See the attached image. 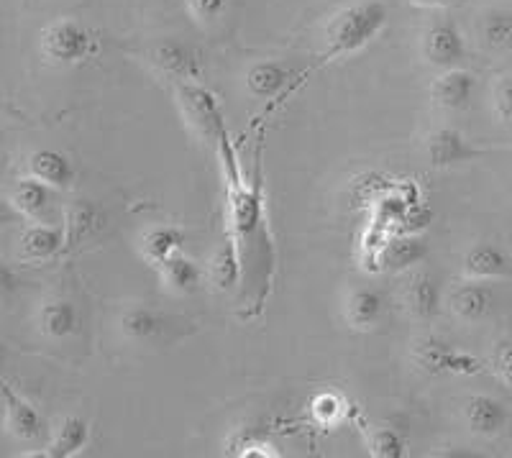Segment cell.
I'll return each mask as SVG.
<instances>
[{"mask_svg": "<svg viewBox=\"0 0 512 458\" xmlns=\"http://www.w3.org/2000/svg\"><path fill=\"white\" fill-rule=\"evenodd\" d=\"M492 105H495V116L512 126V77H500L492 93Z\"/></svg>", "mask_w": 512, "mask_h": 458, "instance_id": "28", "label": "cell"}, {"mask_svg": "<svg viewBox=\"0 0 512 458\" xmlns=\"http://www.w3.org/2000/svg\"><path fill=\"white\" fill-rule=\"evenodd\" d=\"M3 405H6V423L18 441H39L44 433V418L34 405L24 397H18L8 384H3Z\"/></svg>", "mask_w": 512, "mask_h": 458, "instance_id": "12", "label": "cell"}, {"mask_svg": "<svg viewBox=\"0 0 512 458\" xmlns=\"http://www.w3.org/2000/svg\"><path fill=\"white\" fill-rule=\"evenodd\" d=\"M495 369L502 382L512 389V338H505V341L497 343Z\"/></svg>", "mask_w": 512, "mask_h": 458, "instance_id": "29", "label": "cell"}, {"mask_svg": "<svg viewBox=\"0 0 512 458\" xmlns=\"http://www.w3.org/2000/svg\"><path fill=\"white\" fill-rule=\"evenodd\" d=\"M95 223H98V210L93 203L80 200L77 205H72L70 213H67V226H64V246L80 244L82 238L93 231Z\"/></svg>", "mask_w": 512, "mask_h": 458, "instance_id": "25", "label": "cell"}, {"mask_svg": "<svg viewBox=\"0 0 512 458\" xmlns=\"http://www.w3.org/2000/svg\"><path fill=\"white\" fill-rule=\"evenodd\" d=\"M64 249V228L29 226L21 236V256L29 261H47Z\"/></svg>", "mask_w": 512, "mask_h": 458, "instance_id": "21", "label": "cell"}, {"mask_svg": "<svg viewBox=\"0 0 512 458\" xmlns=\"http://www.w3.org/2000/svg\"><path fill=\"white\" fill-rule=\"evenodd\" d=\"M415 6H423V8H451L461 0H413Z\"/></svg>", "mask_w": 512, "mask_h": 458, "instance_id": "33", "label": "cell"}, {"mask_svg": "<svg viewBox=\"0 0 512 458\" xmlns=\"http://www.w3.org/2000/svg\"><path fill=\"white\" fill-rule=\"evenodd\" d=\"M6 418V405H0V420Z\"/></svg>", "mask_w": 512, "mask_h": 458, "instance_id": "36", "label": "cell"}, {"mask_svg": "<svg viewBox=\"0 0 512 458\" xmlns=\"http://www.w3.org/2000/svg\"><path fill=\"white\" fill-rule=\"evenodd\" d=\"M405 305H408L410 315L420 323L436 318L441 313V290L433 274L418 272L405 287Z\"/></svg>", "mask_w": 512, "mask_h": 458, "instance_id": "15", "label": "cell"}, {"mask_svg": "<svg viewBox=\"0 0 512 458\" xmlns=\"http://www.w3.org/2000/svg\"><path fill=\"white\" fill-rule=\"evenodd\" d=\"M141 256L154 267H162L169 256L180 254L185 246V233L175 226H154L141 236Z\"/></svg>", "mask_w": 512, "mask_h": 458, "instance_id": "18", "label": "cell"}, {"mask_svg": "<svg viewBox=\"0 0 512 458\" xmlns=\"http://www.w3.org/2000/svg\"><path fill=\"white\" fill-rule=\"evenodd\" d=\"M16 287H18V279L16 274H13V269L0 261V302L8 300V297L16 292Z\"/></svg>", "mask_w": 512, "mask_h": 458, "instance_id": "30", "label": "cell"}, {"mask_svg": "<svg viewBox=\"0 0 512 458\" xmlns=\"http://www.w3.org/2000/svg\"><path fill=\"white\" fill-rule=\"evenodd\" d=\"M487 151L466 139L459 128L441 126L425 139V159L436 169H454L461 164L477 162Z\"/></svg>", "mask_w": 512, "mask_h": 458, "instance_id": "4", "label": "cell"}, {"mask_svg": "<svg viewBox=\"0 0 512 458\" xmlns=\"http://www.w3.org/2000/svg\"><path fill=\"white\" fill-rule=\"evenodd\" d=\"M16 218H18V213L13 210L11 203H0V226H3V223L16 221Z\"/></svg>", "mask_w": 512, "mask_h": 458, "instance_id": "34", "label": "cell"}, {"mask_svg": "<svg viewBox=\"0 0 512 458\" xmlns=\"http://www.w3.org/2000/svg\"><path fill=\"white\" fill-rule=\"evenodd\" d=\"M477 93V80L469 70H441V75L433 80L431 98L443 111H464L469 108Z\"/></svg>", "mask_w": 512, "mask_h": 458, "instance_id": "8", "label": "cell"}, {"mask_svg": "<svg viewBox=\"0 0 512 458\" xmlns=\"http://www.w3.org/2000/svg\"><path fill=\"white\" fill-rule=\"evenodd\" d=\"M448 308L461 323H482L495 310V290L482 279H466L448 295Z\"/></svg>", "mask_w": 512, "mask_h": 458, "instance_id": "7", "label": "cell"}, {"mask_svg": "<svg viewBox=\"0 0 512 458\" xmlns=\"http://www.w3.org/2000/svg\"><path fill=\"white\" fill-rule=\"evenodd\" d=\"M39 49L44 59L59 67H72L90 59L98 49V39L77 18H57L39 34Z\"/></svg>", "mask_w": 512, "mask_h": 458, "instance_id": "2", "label": "cell"}, {"mask_svg": "<svg viewBox=\"0 0 512 458\" xmlns=\"http://www.w3.org/2000/svg\"><path fill=\"white\" fill-rule=\"evenodd\" d=\"M3 144H6V136H3V131H0V154H3Z\"/></svg>", "mask_w": 512, "mask_h": 458, "instance_id": "35", "label": "cell"}, {"mask_svg": "<svg viewBox=\"0 0 512 458\" xmlns=\"http://www.w3.org/2000/svg\"><path fill=\"white\" fill-rule=\"evenodd\" d=\"M226 8L228 0H187V11H190L192 18L203 26L218 21V18L226 13Z\"/></svg>", "mask_w": 512, "mask_h": 458, "instance_id": "27", "label": "cell"}, {"mask_svg": "<svg viewBox=\"0 0 512 458\" xmlns=\"http://www.w3.org/2000/svg\"><path fill=\"white\" fill-rule=\"evenodd\" d=\"M149 62H152L162 75L177 77V80L192 82L200 77L198 54L177 39L154 41L152 47H149Z\"/></svg>", "mask_w": 512, "mask_h": 458, "instance_id": "6", "label": "cell"}, {"mask_svg": "<svg viewBox=\"0 0 512 458\" xmlns=\"http://www.w3.org/2000/svg\"><path fill=\"white\" fill-rule=\"evenodd\" d=\"M29 172L31 177L41 180L44 185L54 187V190H67L75 182V167L57 149L34 151L29 157Z\"/></svg>", "mask_w": 512, "mask_h": 458, "instance_id": "14", "label": "cell"}, {"mask_svg": "<svg viewBox=\"0 0 512 458\" xmlns=\"http://www.w3.org/2000/svg\"><path fill=\"white\" fill-rule=\"evenodd\" d=\"M121 336L131 343H157L167 336L169 318L159 313L157 308H146V305H134L126 308L118 320Z\"/></svg>", "mask_w": 512, "mask_h": 458, "instance_id": "10", "label": "cell"}, {"mask_svg": "<svg viewBox=\"0 0 512 458\" xmlns=\"http://www.w3.org/2000/svg\"><path fill=\"white\" fill-rule=\"evenodd\" d=\"M482 41L489 49H505L512 44V13L495 8L482 16V26H479Z\"/></svg>", "mask_w": 512, "mask_h": 458, "instance_id": "24", "label": "cell"}, {"mask_svg": "<svg viewBox=\"0 0 512 458\" xmlns=\"http://www.w3.org/2000/svg\"><path fill=\"white\" fill-rule=\"evenodd\" d=\"M464 420H466V428L472 430L474 435L495 438V435H500L502 430H505L510 415H507V407L502 405L497 397L474 395L466 400Z\"/></svg>", "mask_w": 512, "mask_h": 458, "instance_id": "11", "label": "cell"}, {"mask_svg": "<svg viewBox=\"0 0 512 458\" xmlns=\"http://www.w3.org/2000/svg\"><path fill=\"white\" fill-rule=\"evenodd\" d=\"M49 185H44L36 177H29V180H18V185L11 190V198L8 203L13 205L21 218H31V221H39L41 215L47 213L49 208Z\"/></svg>", "mask_w": 512, "mask_h": 458, "instance_id": "22", "label": "cell"}, {"mask_svg": "<svg viewBox=\"0 0 512 458\" xmlns=\"http://www.w3.org/2000/svg\"><path fill=\"white\" fill-rule=\"evenodd\" d=\"M88 441H90L88 423H85L82 418H77V415H67V418L57 425V430H54L52 441H49L44 456L49 458L77 456L82 448L88 446Z\"/></svg>", "mask_w": 512, "mask_h": 458, "instance_id": "19", "label": "cell"}, {"mask_svg": "<svg viewBox=\"0 0 512 458\" xmlns=\"http://www.w3.org/2000/svg\"><path fill=\"white\" fill-rule=\"evenodd\" d=\"M213 277H216V282L221 287L231 285V251H221L218 264L213 267Z\"/></svg>", "mask_w": 512, "mask_h": 458, "instance_id": "31", "label": "cell"}, {"mask_svg": "<svg viewBox=\"0 0 512 458\" xmlns=\"http://www.w3.org/2000/svg\"><path fill=\"white\" fill-rule=\"evenodd\" d=\"M415 364L428 374H477L482 372L474 356L461 354L454 346L438 341V338H423L415 343Z\"/></svg>", "mask_w": 512, "mask_h": 458, "instance_id": "5", "label": "cell"}, {"mask_svg": "<svg viewBox=\"0 0 512 458\" xmlns=\"http://www.w3.org/2000/svg\"><path fill=\"white\" fill-rule=\"evenodd\" d=\"M428 256V246L423 244V238L418 236H402V238H392L390 244L382 249V261L384 269H390V272H405V269H413L415 264Z\"/></svg>", "mask_w": 512, "mask_h": 458, "instance_id": "23", "label": "cell"}, {"mask_svg": "<svg viewBox=\"0 0 512 458\" xmlns=\"http://www.w3.org/2000/svg\"><path fill=\"white\" fill-rule=\"evenodd\" d=\"M159 274H162L164 287L169 292H175V295H192V292H198L200 282H203L200 267L185 254L169 256L159 267Z\"/></svg>", "mask_w": 512, "mask_h": 458, "instance_id": "20", "label": "cell"}, {"mask_svg": "<svg viewBox=\"0 0 512 458\" xmlns=\"http://www.w3.org/2000/svg\"><path fill=\"white\" fill-rule=\"evenodd\" d=\"M290 77V70L282 62H256L246 72V90L259 100L282 98Z\"/></svg>", "mask_w": 512, "mask_h": 458, "instance_id": "17", "label": "cell"}, {"mask_svg": "<svg viewBox=\"0 0 512 458\" xmlns=\"http://www.w3.org/2000/svg\"><path fill=\"white\" fill-rule=\"evenodd\" d=\"M387 18L390 13L382 0H356L333 13L323 31V41H326L323 62L346 57V54L367 47L369 41L377 39L379 31L387 26Z\"/></svg>", "mask_w": 512, "mask_h": 458, "instance_id": "1", "label": "cell"}, {"mask_svg": "<svg viewBox=\"0 0 512 458\" xmlns=\"http://www.w3.org/2000/svg\"><path fill=\"white\" fill-rule=\"evenodd\" d=\"M464 274L466 279H482V282L512 279V259L500 246L489 244V241H479V244L466 249Z\"/></svg>", "mask_w": 512, "mask_h": 458, "instance_id": "9", "label": "cell"}, {"mask_svg": "<svg viewBox=\"0 0 512 458\" xmlns=\"http://www.w3.org/2000/svg\"><path fill=\"white\" fill-rule=\"evenodd\" d=\"M39 328L52 341H64V338L75 336L77 328H80V313H77L75 302L62 300V297L44 302L39 310Z\"/></svg>", "mask_w": 512, "mask_h": 458, "instance_id": "16", "label": "cell"}, {"mask_svg": "<svg viewBox=\"0 0 512 458\" xmlns=\"http://www.w3.org/2000/svg\"><path fill=\"white\" fill-rule=\"evenodd\" d=\"M338 410H341V407H338V400L333 395H323L315 400V412H326V420L336 418Z\"/></svg>", "mask_w": 512, "mask_h": 458, "instance_id": "32", "label": "cell"}, {"mask_svg": "<svg viewBox=\"0 0 512 458\" xmlns=\"http://www.w3.org/2000/svg\"><path fill=\"white\" fill-rule=\"evenodd\" d=\"M369 451L377 458H402L405 456V438L392 425H379L369 435Z\"/></svg>", "mask_w": 512, "mask_h": 458, "instance_id": "26", "label": "cell"}, {"mask_svg": "<svg viewBox=\"0 0 512 458\" xmlns=\"http://www.w3.org/2000/svg\"><path fill=\"white\" fill-rule=\"evenodd\" d=\"M420 57L436 70H454L466 59V41L454 21H436L420 36Z\"/></svg>", "mask_w": 512, "mask_h": 458, "instance_id": "3", "label": "cell"}, {"mask_svg": "<svg viewBox=\"0 0 512 458\" xmlns=\"http://www.w3.org/2000/svg\"><path fill=\"white\" fill-rule=\"evenodd\" d=\"M384 315V297L374 287H354L344 300V318L354 331H372Z\"/></svg>", "mask_w": 512, "mask_h": 458, "instance_id": "13", "label": "cell"}]
</instances>
